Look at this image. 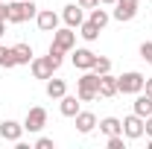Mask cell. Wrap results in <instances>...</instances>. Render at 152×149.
Listing matches in <instances>:
<instances>
[{
    "mask_svg": "<svg viewBox=\"0 0 152 149\" xmlns=\"http://www.w3.org/2000/svg\"><path fill=\"white\" fill-rule=\"evenodd\" d=\"M29 67H32V76H35V79H50L53 70H56V67H53V61H50L47 56H44V58H32V61H29Z\"/></svg>",
    "mask_w": 152,
    "mask_h": 149,
    "instance_id": "10",
    "label": "cell"
},
{
    "mask_svg": "<svg viewBox=\"0 0 152 149\" xmlns=\"http://www.w3.org/2000/svg\"><path fill=\"white\" fill-rule=\"evenodd\" d=\"M99 3H102V6H114L117 0H99Z\"/></svg>",
    "mask_w": 152,
    "mask_h": 149,
    "instance_id": "32",
    "label": "cell"
},
{
    "mask_svg": "<svg viewBox=\"0 0 152 149\" xmlns=\"http://www.w3.org/2000/svg\"><path fill=\"white\" fill-rule=\"evenodd\" d=\"M44 126H47V111H44L41 105L29 108V111H26V120H23V131H32V134H38Z\"/></svg>",
    "mask_w": 152,
    "mask_h": 149,
    "instance_id": "4",
    "label": "cell"
},
{
    "mask_svg": "<svg viewBox=\"0 0 152 149\" xmlns=\"http://www.w3.org/2000/svg\"><path fill=\"white\" fill-rule=\"evenodd\" d=\"M73 120H76V129L82 131V134H91V131L96 129V117H94L91 111H79Z\"/></svg>",
    "mask_w": 152,
    "mask_h": 149,
    "instance_id": "13",
    "label": "cell"
},
{
    "mask_svg": "<svg viewBox=\"0 0 152 149\" xmlns=\"http://www.w3.org/2000/svg\"><path fill=\"white\" fill-rule=\"evenodd\" d=\"M64 93H67L64 79H53V76H50V79H47V96H50V99H61Z\"/></svg>",
    "mask_w": 152,
    "mask_h": 149,
    "instance_id": "17",
    "label": "cell"
},
{
    "mask_svg": "<svg viewBox=\"0 0 152 149\" xmlns=\"http://www.w3.org/2000/svg\"><path fill=\"white\" fill-rule=\"evenodd\" d=\"M134 114H140L143 120H146V117L152 114V96H149L146 91H140V93H137V99H134Z\"/></svg>",
    "mask_w": 152,
    "mask_h": 149,
    "instance_id": "14",
    "label": "cell"
},
{
    "mask_svg": "<svg viewBox=\"0 0 152 149\" xmlns=\"http://www.w3.org/2000/svg\"><path fill=\"white\" fill-rule=\"evenodd\" d=\"M143 82H146L143 73L129 70V73L117 76V93H140V91H143Z\"/></svg>",
    "mask_w": 152,
    "mask_h": 149,
    "instance_id": "3",
    "label": "cell"
},
{
    "mask_svg": "<svg viewBox=\"0 0 152 149\" xmlns=\"http://www.w3.org/2000/svg\"><path fill=\"white\" fill-rule=\"evenodd\" d=\"M96 56L88 50V47H79V50H73V67H79V70H91L94 67Z\"/></svg>",
    "mask_w": 152,
    "mask_h": 149,
    "instance_id": "11",
    "label": "cell"
},
{
    "mask_svg": "<svg viewBox=\"0 0 152 149\" xmlns=\"http://www.w3.org/2000/svg\"><path fill=\"white\" fill-rule=\"evenodd\" d=\"M38 15V6L32 0H12L6 3V23H23V20L35 18Z\"/></svg>",
    "mask_w": 152,
    "mask_h": 149,
    "instance_id": "1",
    "label": "cell"
},
{
    "mask_svg": "<svg viewBox=\"0 0 152 149\" xmlns=\"http://www.w3.org/2000/svg\"><path fill=\"white\" fill-rule=\"evenodd\" d=\"M76 3H79L82 9H96V6H102L99 0H76Z\"/></svg>",
    "mask_w": 152,
    "mask_h": 149,
    "instance_id": "27",
    "label": "cell"
},
{
    "mask_svg": "<svg viewBox=\"0 0 152 149\" xmlns=\"http://www.w3.org/2000/svg\"><path fill=\"white\" fill-rule=\"evenodd\" d=\"M99 32H102V29L96 26L94 20H82V26H79V35L85 38V41H96V38H99Z\"/></svg>",
    "mask_w": 152,
    "mask_h": 149,
    "instance_id": "20",
    "label": "cell"
},
{
    "mask_svg": "<svg viewBox=\"0 0 152 149\" xmlns=\"http://www.w3.org/2000/svg\"><path fill=\"white\" fill-rule=\"evenodd\" d=\"M3 32H6V20L0 18V35H3Z\"/></svg>",
    "mask_w": 152,
    "mask_h": 149,
    "instance_id": "31",
    "label": "cell"
},
{
    "mask_svg": "<svg viewBox=\"0 0 152 149\" xmlns=\"http://www.w3.org/2000/svg\"><path fill=\"white\" fill-rule=\"evenodd\" d=\"M79 102H82L79 96H70V93H64L58 108H61V114H64V117H76V114H79Z\"/></svg>",
    "mask_w": 152,
    "mask_h": 149,
    "instance_id": "16",
    "label": "cell"
},
{
    "mask_svg": "<svg viewBox=\"0 0 152 149\" xmlns=\"http://www.w3.org/2000/svg\"><path fill=\"white\" fill-rule=\"evenodd\" d=\"M12 53H15V61H18V64H29V61L35 58L29 44H15V47H12Z\"/></svg>",
    "mask_w": 152,
    "mask_h": 149,
    "instance_id": "19",
    "label": "cell"
},
{
    "mask_svg": "<svg viewBox=\"0 0 152 149\" xmlns=\"http://www.w3.org/2000/svg\"><path fill=\"white\" fill-rule=\"evenodd\" d=\"M140 58H143L146 64H152V41H143V44H140Z\"/></svg>",
    "mask_w": 152,
    "mask_h": 149,
    "instance_id": "24",
    "label": "cell"
},
{
    "mask_svg": "<svg viewBox=\"0 0 152 149\" xmlns=\"http://www.w3.org/2000/svg\"><path fill=\"white\" fill-rule=\"evenodd\" d=\"M123 134H126L129 140L143 137V117H140V114H129V117L123 120Z\"/></svg>",
    "mask_w": 152,
    "mask_h": 149,
    "instance_id": "7",
    "label": "cell"
},
{
    "mask_svg": "<svg viewBox=\"0 0 152 149\" xmlns=\"http://www.w3.org/2000/svg\"><path fill=\"white\" fill-rule=\"evenodd\" d=\"M134 15H137V0H117V3H114V12H111L114 20L126 23V20H132Z\"/></svg>",
    "mask_w": 152,
    "mask_h": 149,
    "instance_id": "6",
    "label": "cell"
},
{
    "mask_svg": "<svg viewBox=\"0 0 152 149\" xmlns=\"http://www.w3.org/2000/svg\"><path fill=\"white\" fill-rule=\"evenodd\" d=\"M99 131L108 134V137H111V134H123V123H120L117 117H102V120H99Z\"/></svg>",
    "mask_w": 152,
    "mask_h": 149,
    "instance_id": "18",
    "label": "cell"
},
{
    "mask_svg": "<svg viewBox=\"0 0 152 149\" xmlns=\"http://www.w3.org/2000/svg\"><path fill=\"white\" fill-rule=\"evenodd\" d=\"M117 93V76H111V73H102L99 76V96H114Z\"/></svg>",
    "mask_w": 152,
    "mask_h": 149,
    "instance_id": "15",
    "label": "cell"
},
{
    "mask_svg": "<svg viewBox=\"0 0 152 149\" xmlns=\"http://www.w3.org/2000/svg\"><path fill=\"white\" fill-rule=\"evenodd\" d=\"M91 70H94V73H111V61H108V58L105 56H96V61H94V67H91Z\"/></svg>",
    "mask_w": 152,
    "mask_h": 149,
    "instance_id": "23",
    "label": "cell"
},
{
    "mask_svg": "<svg viewBox=\"0 0 152 149\" xmlns=\"http://www.w3.org/2000/svg\"><path fill=\"white\" fill-rule=\"evenodd\" d=\"M18 61H15V53H12V47H3L0 44V67H15Z\"/></svg>",
    "mask_w": 152,
    "mask_h": 149,
    "instance_id": "22",
    "label": "cell"
},
{
    "mask_svg": "<svg viewBox=\"0 0 152 149\" xmlns=\"http://www.w3.org/2000/svg\"><path fill=\"white\" fill-rule=\"evenodd\" d=\"M126 143H123V134H111L108 137V149H123Z\"/></svg>",
    "mask_w": 152,
    "mask_h": 149,
    "instance_id": "25",
    "label": "cell"
},
{
    "mask_svg": "<svg viewBox=\"0 0 152 149\" xmlns=\"http://www.w3.org/2000/svg\"><path fill=\"white\" fill-rule=\"evenodd\" d=\"M50 47H56V50H61V53H70L76 47V32L70 29V26H64V29H56L53 32V44Z\"/></svg>",
    "mask_w": 152,
    "mask_h": 149,
    "instance_id": "5",
    "label": "cell"
},
{
    "mask_svg": "<svg viewBox=\"0 0 152 149\" xmlns=\"http://www.w3.org/2000/svg\"><path fill=\"white\" fill-rule=\"evenodd\" d=\"M143 91H146V93L152 96V79H146V82H143Z\"/></svg>",
    "mask_w": 152,
    "mask_h": 149,
    "instance_id": "29",
    "label": "cell"
},
{
    "mask_svg": "<svg viewBox=\"0 0 152 149\" xmlns=\"http://www.w3.org/2000/svg\"><path fill=\"white\" fill-rule=\"evenodd\" d=\"M35 20H38V29H44V32H56L58 29V15L53 9H41L35 15Z\"/></svg>",
    "mask_w": 152,
    "mask_h": 149,
    "instance_id": "9",
    "label": "cell"
},
{
    "mask_svg": "<svg viewBox=\"0 0 152 149\" xmlns=\"http://www.w3.org/2000/svg\"><path fill=\"white\" fill-rule=\"evenodd\" d=\"M61 18H64V23H67L70 29L82 26V20H85V15H82V6H79V3H70V6H64Z\"/></svg>",
    "mask_w": 152,
    "mask_h": 149,
    "instance_id": "12",
    "label": "cell"
},
{
    "mask_svg": "<svg viewBox=\"0 0 152 149\" xmlns=\"http://www.w3.org/2000/svg\"><path fill=\"white\" fill-rule=\"evenodd\" d=\"M88 20H94L96 26H99V29H102V26H105V23H108V20H111V15H108V12H105V9H99V6H96V9H91V18Z\"/></svg>",
    "mask_w": 152,
    "mask_h": 149,
    "instance_id": "21",
    "label": "cell"
},
{
    "mask_svg": "<svg viewBox=\"0 0 152 149\" xmlns=\"http://www.w3.org/2000/svg\"><path fill=\"white\" fill-rule=\"evenodd\" d=\"M53 146H56V143H53L50 137H38L35 140V149H53Z\"/></svg>",
    "mask_w": 152,
    "mask_h": 149,
    "instance_id": "26",
    "label": "cell"
},
{
    "mask_svg": "<svg viewBox=\"0 0 152 149\" xmlns=\"http://www.w3.org/2000/svg\"><path fill=\"white\" fill-rule=\"evenodd\" d=\"M20 134H23V123H15V120H6V123H0V137H3V140H9V143H18Z\"/></svg>",
    "mask_w": 152,
    "mask_h": 149,
    "instance_id": "8",
    "label": "cell"
},
{
    "mask_svg": "<svg viewBox=\"0 0 152 149\" xmlns=\"http://www.w3.org/2000/svg\"><path fill=\"white\" fill-rule=\"evenodd\" d=\"M0 18L6 20V3H0Z\"/></svg>",
    "mask_w": 152,
    "mask_h": 149,
    "instance_id": "30",
    "label": "cell"
},
{
    "mask_svg": "<svg viewBox=\"0 0 152 149\" xmlns=\"http://www.w3.org/2000/svg\"><path fill=\"white\" fill-rule=\"evenodd\" d=\"M143 131H146V134H149V137H152V114H149V117H146V123H143Z\"/></svg>",
    "mask_w": 152,
    "mask_h": 149,
    "instance_id": "28",
    "label": "cell"
},
{
    "mask_svg": "<svg viewBox=\"0 0 152 149\" xmlns=\"http://www.w3.org/2000/svg\"><path fill=\"white\" fill-rule=\"evenodd\" d=\"M76 96H79L82 102H94L96 96H99V73L85 70V73L79 76V82H76Z\"/></svg>",
    "mask_w": 152,
    "mask_h": 149,
    "instance_id": "2",
    "label": "cell"
}]
</instances>
